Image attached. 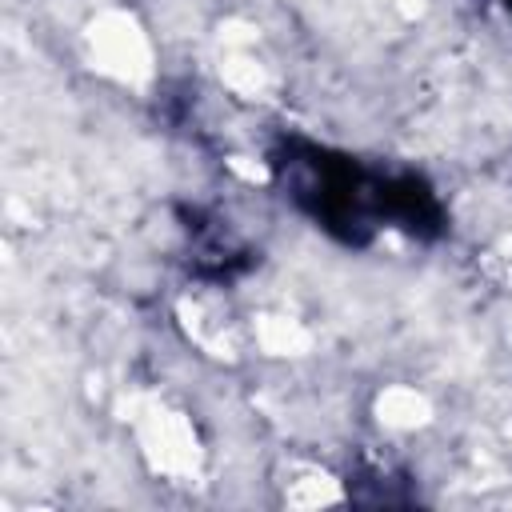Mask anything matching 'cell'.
<instances>
[{
	"mask_svg": "<svg viewBox=\"0 0 512 512\" xmlns=\"http://www.w3.org/2000/svg\"><path fill=\"white\" fill-rule=\"evenodd\" d=\"M144 444H148L152 464L164 468V472H188L192 460H196V436H192V428L180 416L160 412V408L148 412V420H144Z\"/></svg>",
	"mask_w": 512,
	"mask_h": 512,
	"instance_id": "7a4b0ae2",
	"label": "cell"
},
{
	"mask_svg": "<svg viewBox=\"0 0 512 512\" xmlns=\"http://www.w3.org/2000/svg\"><path fill=\"white\" fill-rule=\"evenodd\" d=\"M88 40H92L96 64H100L108 76H116V80H144V76L152 72L148 40H144V32H140V24H136L132 16H124V12H104V16L92 24Z\"/></svg>",
	"mask_w": 512,
	"mask_h": 512,
	"instance_id": "6da1fadb",
	"label": "cell"
},
{
	"mask_svg": "<svg viewBox=\"0 0 512 512\" xmlns=\"http://www.w3.org/2000/svg\"><path fill=\"white\" fill-rule=\"evenodd\" d=\"M260 344L276 356H300V352H308V332L292 320L268 316V320H260Z\"/></svg>",
	"mask_w": 512,
	"mask_h": 512,
	"instance_id": "277c9868",
	"label": "cell"
},
{
	"mask_svg": "<svg viewBox=\"0 0 512 512\" xmlns=\"http://www.w3.org/2000/svg\"><path fill=\"white\" fill-rule=\"evenodd\" d=\"M376 412H380V420L392 424V428H416V424H424V420L432 416L428 400H424L416 388H388V392L376 400Z\"/></svg>",
	"mask_w": 512,
	"mask_h": 512,
	"instance_id": "3957f363",
	"label": "cell"
},
{
	"mask_svg": "<svg viewBox=\"0 0 512 512\" xmlns=\"http://www.w3.org/2000/svg\"><path fill=\"white\" fill-rule=\"evenodd\" d=\"M224 80H228L232 88H240V92H256V88L264 84V76H260V68H256L252 60H228Z\"/></svg>",
	"mask_w": 512,
	"mask_h": 512,
	"instance_id": "5b68a950",
	"label": "cell"
}]
</instances>
